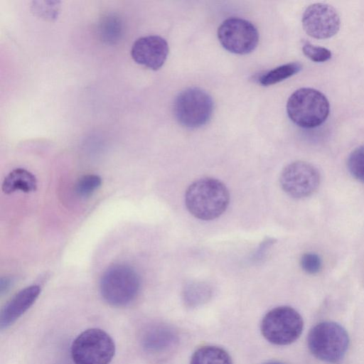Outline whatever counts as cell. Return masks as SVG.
<instances>
[{
  "label": "cell",
  "mask_w": 364,
  "mask_h": 364,
  "mask_svg": "<svg viewBox=\"0 0 364 364\" xmlns=\"http://www.w3.org/2000/svg\"><path fill=\"white\" fill-rule=\"evenodd\" d=\"M211 96L201 88L192 87L181 91L176 97L173 112L183 126L195 129L205 125L213 112Z\"/></svg>",
  "instance_id": "52a82bcc"
},
{
  "label": "cell",
  "mask_w": 364,
  "mask_h": 364,
  "mask_svg": "<svg viewBox=\"0 0 364 364\" xmlns=\"http://www.w3.org/2000/svg\"><path fill=\"white\" fill-rule=\"evenodd\" d=\"M300 264L302 269L310 274L318 273L321 268L320 257L313 252L304 254L301 258Z\"/></svg>",
  "instance_id": "44dd1931"
},
{
  "label": "cell",
  "mask_w": 364,
  "mask_h": 364,
  "mask_svg": "<svg viewBox=\"0 0 364 364\" xmlns=\"http://www.w3.org/2000/svg\"><path fill=\"white\" fill-rule=\"evenodd\" d=\"M184 294L186 301L191 305H196L205 300L210 293L207 286L194 283L186 287Z\"/></svg>",
  "instance_id": "d6986e66"
},
{
  "label": "cell",
  "mask_w": 364,
  "mask_h": 364,
  "mask_svg": "<svg viewBox=\"0 0 364 364\" xmlns=\"http://www.w3.org/2000/svg\"><path fill=\"white\" fill-rule=\"evenodd\" d=\"M308 346L318 359L326 363H337L346 353L349 337L346 329L333 321H323L310 331Z\"/></svg>",
  "instance_id": "277c9868"
},
{
  "label": "cell",
  "mask_w": 364,
  "mask_h": 364,
  "mask_svg": "<svg viewBox=\"0 0 364 364\" xmlns=\"http://www.w3.org/2000/svg\"><path fill=\"white\" fill-rule=\"evenodd\" d=\"M263 364H284V363L279 362V361H270V362H267V363H265Z\"/></svg>",
  "instance_id": "603a6c76"
},
{
  "label": "cell",
  "mask_w": 364,
  "mask_h": 364,
  "mask_svg": "<svg viewBox=\"0 0 364 364\" xmlns=\"http://www.w3.org/2000/svg\"><path fill=\"white\" fill-rule=\"evenodd\" d=\"M168 45L162 37L146 36L136 40L132 47L131 55L137 63L151 70H157L166 60Z\"/></svg>",
  "instance_id": "8fae6325"
},
{
  "label": "cell",
  "mask_w": 364,
  "mask_h": 364,
  "mask_svg": "<svg viewBox=\"0 0 364 364\" xmlns=\"http://www.w3.org/2000/svg\"><path fill=\"white\" fill-rule=\"evenodd\" d=\"M37 188L35 176L26 169L18 168L11 171L2 183V191L9 194L17 191L31 193Z\"/></svg>",
  "instance_id": "5bb4252c"
},
{
  "label": "cell",
  "mask_w": 364,
  "mask_h": 364,
  "mask_svg": "<svg viewBox=\"0 0 364 364\" xmlns=\"http://www.w3.org/2000/svg\"><path fill=\"white\" fill-rule=\"evenodd\" d=\"M102 184V178L96 174L81 176L75 184L76 193L83 198L90 196Z\"/></svg>",
  "instance_id": "e0dca14e"
},
{
  "label": "cell",
  "mask_w": 364,
  "mask_h": 364,
  "mask_svg": "<svg viewBox=\"0 0 364 364\" xmlns=\"http://www.w3.org/2000/svg\"><path fill=\"white\" fill-rule=\"evenodd\" d=\"M304 327L301 315L287 306L276 307L264 316L261 323L263 336L271 343L289 345L300 336Z\"/></svg>",
  "instance_id": "8992f818"
},
{
  "label": "cell",
  "mask_w": 364,
  "mask_h": 364,
  "mask_svg": "<svg viewBox=\"0 0 364 364\" xmlns=\"http://www.w3.org/2000/svg\"><path fill=\"white\" fill-rule=\"evenodd\" d=\"M348 168L357 180L364 183V145L356 148L348 159Z\"/></svg>",
  "instance_id": "ac0fdd59"
},
{
  "label": "cell",
  "mask_w": 364,
  "mask_h": 364,
  "mask_svg": "<svg viewBox=\"0 0 364 364\" xmlns=\"http://www.w3.org/2000/svg\"><path fill=\"white\" fill-rule=\"evenodd\" d=\"M141 287L137 272L126 264H114L102 274L100 293L104 300L113 306H125L137 297Z\"/></svg>",
  "instance_id": "7a4b0ae2"
},
{
  "label": "cell",
  "mask_w": 364,
  "mask_h": 364,
  "mask_svg": "<svg viewBox=\"0 0 364 364\" xmlns=\"http://www.w3.org/2000/svg\"><path fill=\"white\" fill-rule=\"evenodd\" d=\"M230 193L225 185L213 178H203L192 183L185 193L188 212L202 220L220 217L227 209Z\"/></svg>",
  "instance_id": "6da1fadb"
},
{
  "label": "cell",
  "mask_w": 364,
  "mask_h": 364,
  "mask_svg": "<svg viewBox=\"0 0 364 364\" xmlns=\"http://www.w3.org/2000/svg\"><path fill=\"white\" fill-rule=\"evenodd\" d=\"M279 183L289 196L302 198L311 195L318 187L320 174L312 164L296 161L288 164L282 171Z\"/></svg>",
  "instance_id": "9c48e42d"
},
{
  "label": "cell",
  "mask_w": 364,
  "mask_h": 364,
  "mask_svg": "<svg viewBox=\"0 0 364 364\" xmlns=\"http://www.w3.org/2000/svg\"><path fill=\"white\" fill-rule=\"evenodd\" d=\"M40 293L39 286L31 285L16 294L1 309V329L7 328L19 318L34 304Z\"/></svg>",
  "instance_id": "4fadbf2b"
},
{
  "label": "cell",
  "mask_w": 364,
  "mask_h": 364,
  "mask_svg": "<svg viewBox=\"0 0 364 364\" xmlns=\"http://www.w3.org/2000/svg\"><path fill=\"white\" fill-rule=\"evenodd\" d=\"M330 106L326 96L320 91L303 87L289 97L287 112L289 119L303 128H313L325 122Z\"/></svg>",
  "instance_id": "3957f363"
},
{
  "label": "cell",
  "mask_w": 364,
  "mask_h": 364,
  "mask_svg": "<svg viewBox=\"0 0 364 364\" xmlns=\"http://www.w3.org/2000/svg\"><path fill=\"white\" fill-rule=\"evenodd\" d=\"M115 353V344L105 331L92 328L73 341L70 354L75 364H109Z\"/></svg>",
  "instance_id": "5b68a950"
},
{
  "label": "cell",
  "mask_w": 364,
  "mask_h": 364,
  "mask_svg": "<svg viewBox=\"0 0 364 364\" xmlns=\"http://www.w3.org/2000/svg\"><path fill=\"white\" fill-rule=\"evenodd\" d=\"M1 294L6 291L11 285V279L7 277L1 278L0 282Z\"/></svg>",
  "instance_id": "7402d4cb"
},
{
  "label": "cell",
  "mask_w": 364,
  "mask_h": 364,
  "mask_svg": "<svg viewBox=\"0 0 364 364\" xmlns=\"http://www.w3.org/2000/svg\"><path fill=\"white\" fill-rule=\"evenodd\" d=\"M218 38L228 51L245 55L251 53L257 47L259 33L251 22L240 18H229L219 26Z\"/></svg>",
  "instance_id": "ba28073f"
},
{
  "label": "cell",
  "mask_w": 364,
  "mask_h": 364,
  "mask_svg": "<svg viewBox=\"0 0 364 364\" xmlns=\"http://www.w3.org/2000/svg\"><path fill=\"white\" fill-rule=\"evenodd\" d=\"M304 54L310 60L317 63L325 62L331 58V52L323 47L314 46L305 41L302 46Z\"/></svg>",
  "instance_id": "ffe728a7"
},
{
  "label": "cell",
  "mask_w": 364,
  "mask_h": 364,
  "mask_svg": "<svg viewBox=\"0 0 364 364\" xmlns=\"http://www.w3.org/2000/svg\"><path fill=\"white\" fill-rule=\"evenodd\" d=\"M301 68L302 65L296 62L284 64L262 75L259 78V83L263 86L278 83L296 74Z\"/></svg>",
  "instance_id": "2e32d148"
},
{
  "label": "cell",
  "mask_w": 364,
  "mask_h": 364,
  "mask_svg": "<svg viewBox=\"0 0 364 364\" xmlns=\"http://www.w3.org/2000/svg\"><path fill=\"white\" fill-rule=\"evenodd\" d=\"M177 341L176 331L164 323L148 326L140 336L143 350L151 355H161L168 352L176 346Z\"/></svg>",
  "instance_id": "7c38bea8"
},
{
  "label": "cell",
  "mask_w": 364,
  "mask_h": 364,
  "mask_svg": "<svg viewBox=\"0 0 364 364\" xmlns=\"http://www.w3.org/2000/svg\"><path fill=\"white\" fill-rule=\"evenodd\" d=\"M341 20L336 10L331 5L316 3L308 6L302 16V26L306 33L314 38H328L337 33Z\"/></svg>",
  "instance_id": "30bf717a"
},
{
  "label": "cell",
  "mask_w": 364,
  "mask_h": 364,
  "mask_svg": "<svg viewBox=\"0 0 364 364\" xmlns=\"http://www.w3.org/2000/svg\"><path fill=\"white\" fill-rule=\"evenodd\" d=\"M190 364H232L231 357L223 348L203 346L192 355Z\"/></svg>",
  "instance_id": "9a60e30c"
}]
</instances>
